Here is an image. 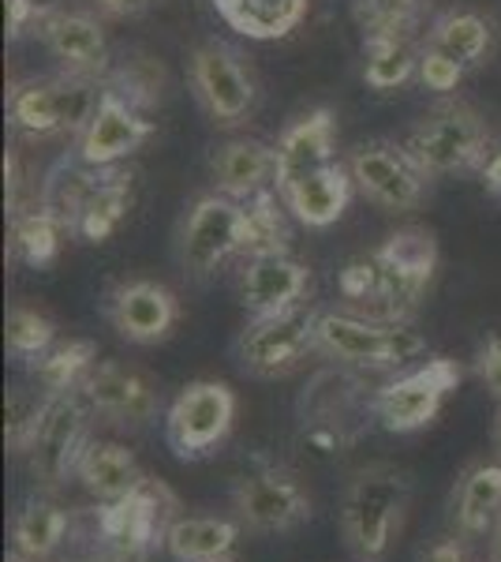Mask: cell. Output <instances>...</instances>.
Here are the masks:
<instances>
[{
	"mask_svg": "<svg viewBox=\"0 0 501 562\" xmlns=\"http://www.w3.org/2000/svg\"><path fill=\"white\" fill-rule=\"evenodd\" d=\"M98 79L87 76H60L53 79H34V83H23L12 90L8 98V116L12 124L26 135H60V132H83L94 116L98 102Z\"/></svg>",
	"mask_w": 501,
	"mask_h": 562,
	"instance_id": "10",
	"label": "cell"
},
{
	"mask_svg": "<svg viewBox=\"0 0 501 562\" xmlns=\"http://www.w3.org/2000/svg\"><path fill=\"white\" fill-rule=\"evenodd\" d=\"M214 12L251 42H281L307 20L311 0H209Z\"/></svg>",
	"mask_w": 501,
	"mask_h": 562,
	"instance_id": "26",
	"label": "cell"
},
{
	"mask_svg": "<svg viewBox=\"0 0 501 562\" xmlns=\"http://www.w3.org/2000/svg\"><path fill=\"white\" fill-rule=\"evenodd\" d=\"M38 34L45 49L60 60L68 76L105 79L109 76V42L105 31L94 15L87 12H64V8H49L38 23Z\"/></svg>",
	"mask_w": 501,
	"mask_h": 562,
	"instance_id": "19",
	"label": "cell"
},
{
	"mask_svg": "<svg viewBox=\"0 0 501 562\" xmlns=\"http://www.w3.org/2000/svg\"><path fill=\"white\" fill-rule=\"evenodd\" d=\"M221 562H229V559H221Z\"/></svg>",
	"mask_w": 501,
	"mask_h": 562,
	"instance_id": "50",
	"label": "cell"
},
{
	"mask_svg": "<svg viewBox=\"0 0 501 562\" xmlns=\"http://www.w3.org/2000/svg\"><path fill=\"white\" fill-rule=\"evenodd\" d=\"M153 135V121L143 116V109H135L127 98L102 90L94 116L83 132H79V161L83 166H116V161L132 158Z\"/></svg>",
	"mask_w": 501,
	"mask_h": 562,
	"instance_id": "18",
	"label": "cell"
},
{
	"mask_svg": "<svg viewBox=\"0 0 501 562\" xmlns=\"http://www.w3.org/2000/svg\"><path fill=\"white\" fill-rule=\"evenodd\" d=\"M79 394L87 397V405L94 416H102L105 424L121 431H139L158 416L161 394L153 386L147 371L124 364V360H98L83 379Z\"/></svg>",
	"mask_w": 501,
	"mask_h": 562,
	"instance_id": "15",
	"label": "cell"
},
{
	"mask_svg": "<svg viewBox=\"0 0 501 562\" xmlns=\"http://www.w3.org/2000/svg\"><path fill=\"white\" fill-rule=\"evenodd\" d=\"M236 390L221 379H195L166 413V442L180 461H203L232 435Z\"/></svg>",
	"mask_w": 501,
	"mask_h": 562,
	"instance_id": "9",
	"label": "cell"
},
{
	"mask_svg": "<svg viewBox=\"0 0 501 562\" xmlns=\"http://www.w3.org/2000/svg\"><path fill=\"white\" fill-rule=\"evenodd\" d=\"M408 158L419 166V173L431 177H453L482 169L490 158V128L487 121L468 102H442L434 105L423 121L408 132L400 143Z\"/></svg>",
	"mask_w": 501,
	"mask_h": 562,
	"instance_id": "3",
	"label": "cell"
},
{
	"mask_svg": "<svg viewBox=\"0 0 501 562\" xmlns=\"http://www.w3.org/2000/svg\"><path fill=\"white\" fill-rule=\"evenodd\" d=\"M378 289H382V267H378V256H360L352 259L349 267L341 270V296L349 301L352 307H375L378 301Z\"/></svg>",
	"mask_w": 501,
	"mask_h": 562,
	"instance_id": "39",
	"label": "cell"
},
{
	"mask_svg": "<svg viewBox=\"0 0 501 562\" xmlns=\"http://www.w3.org/2000/svg\"><path fill=\"white\" fill-rule=\"evenodd\" d=\"M273 150H277V184L273 188H285L288 180L307 177V173H315V169L337 161L333 158L337 154L333 109L318 105V109H311V113L296 116V121L277 135Z\"/></svg>",
	"mask_w": 501,
	"mask_h": 562,
	"instance_id": "23",
	"label": "cell"
},
{
	"mask_svg": "<svg viewBox=\"0 0 501 562\" xmlns=\"http://www.w3.org/2000/svg\"><path fill=\"white\" fill-rule=\"evenodd\" d=\"M209 173L221 195L251 199L277 184V150L262 139H232L214 154Z\"/></svg>",
	"mask_w": 501,
	"mask_h": 562,
	"instance_id": "24",
	"label": "cell"
},
{
	"mask_svg": "<svg viewBox=\"0 0 501 562\" xmlns=\"http://www.w3.org/2000/svg\"><path fill=\"white\" fill-rule=\"evenodd\" d=\"M423 4H426V0H423Z\"/></svg>",
	"mask_w": 501,
	"mask_h": 562,
	"instance_id": "51",
	"label": "cell"
},
{
	"mask_svg": "<svg viewBox=\"0 0 501 562\" xmlns=\"http://www.w3.org/2000/svg\"><path fill=\"white\" fill-rule=\"evenodd\" d=\"M412 480L405 469L371 465L352 476L341 498V537L355 562H382L405 529Z\"/></svg>",
	"mask_w": 501,
	"mask_h": 562,
	"instance_id": "2",
	"label": "cell"
},
{
	"mask_svg": "<svg viewBox=\"0 0 501 562\" xmlns=\"http://www.w3.org/2000/svg\"><path fill=\"white\" fill-rule=\"evenodd\" d=\"M479 177H482V184H487V192L501 195V143L490 150V158H487V166L479 169Z\"/></svg>",
	"mask_w": 501,
	"mask_h": 562,
	"instance_id": "45",
	"label": "cell"
},
{
	"mask_svg": "<svg viewBox=\"0 0 501 562\" xmlns=\"http://www.w3.org/2000/svg\"><path fill=\"white\" fill-rule=\"evenodd\" d=\"M49 12V8H42L38 0H4V15H8V38H20L26 34V26H38L42 15Z\"/></svg>",
	"mask_w": 501,
	"mask_h": 562,
	"instance_id": "41",
	"label": "cell"
},
{
	"mask_svg": "<svg viewBox=\"0 0 501 562\" xmlns=\"http://www.w3.org/2000/svg\"><path fill=\"white\" fill-rule=\"evenodd\" d=\"M464 65H457L453 57H445V53L431 49V45H419V83L426 90H434V94H449V90L460 87L464 79Z\"/></svg>",
	"mask_w": 501,
	"mask_h": 562,
	"instance_id": "40",
	"label": "cell"
},
{
	"mask_svg": "<svg viewBox=\"0 0 501 562\" xmlns=\"http://www.w3.org/2000/svg\"><path fill=\"white\" fill-rule=\"evenodd\" d=\"M45 409H49V394L45 390H26V386H12L4 397V439L12 454H26L38 435V424Z\"/></svg>",
	"mask_w": 501,
	"mask_h": 562,
	"instance_id": "37",
	"label": "cell"
},
{
	"mask_svg": "<svg viewBox=\"0 0 501 562\" xmlns=\"http://www.w3.org/2000/svg\"><path fill=\"white\" fill-rule=\"evenodd\" d=\"M98 364V346L90 338H68L31 360V371L45 394H71L83 386L90 368Z\"/></svg>",
	"mask_w": 501,
	"mask_h": 562,
	"instance_id": "31",
	"label": "cell"
},
{
	"mask_svg": "<svg viewBox=\"0 0 501 562\" xmlns=\"http://www.w3.org/2000/svg\"><path fill=\"white\" fill-rule=\"evenodd\" d=\"M153 0H94L98 12L113 15V20H127V15H143Z\"/></svg>",
	"mask_w": 501,
	"mask_h": 562,
	"instance_id": "44",
	"label": "cell"
},
{
	"mask_svg": "<svg viewBox=\"0 0 501 562\" xmlns=\"http://www.w3.org/2000/svg\"><path fill=\"white\" fill-rule=\"evenodd\" d=\"M375 256L382 267V289L367 315L378 323H408L419 312L434 270H439V240L423 225H405V229L389 233Z\"/></svg>",
	"mask_w": 501,
	"mask_h": 562,
	"instance_id": "5",
	"label": "cell"
},
{
	"mask_svg": "<svg viewBox=\"0 0 501 562\" xmlns=\"http://www.w3.org/2000/svg\"><path fill=\"white\" fill-rule=\"evenodd\" d=\"M352 192H355V180H352L349 161H330V166L277 188L285 211L293 214L299 225H307V229H330L333 222H341L352 203Z\"/></svg>",
	"mask_w": 501,
	"mask_h": 562,
	"instance_id": "21",
	"label": "cell"
},
{
	"mask_svg": "<svg viewBox=\"0 0 501 562\" xmlns=\"http://www.w3.org/2000/svg\"><path fill=\"white\" fill-rule=\"evenodd\" d=\"M191 90L217 128H236L254 109L251 71L225 42H206L191 53Z\"/></svg>",
	"mask_w": 501,
	"mask_h": 562,
	"instance_id": "14",
	"label": "cell"
},
{
	"mask_svg": "<svg viewBox=\"0 0 501 562\" xmlns=\"http://www.w3.org/2000/svg\"><path fill=\"white\" fill-rule=\"evenodd\" d=\"M281 195L273 192H259L251 199H243V211H248V251L243 256H273V251H288V222L285 211H281Z\"/></svg>",
	"mask_w": 501,
	"mask_h": 562,
	"instance_id": "34",
	"label": "cell"
},
{
	"mask_svg": "<svg viewBox=\"0 0 501 562\" xmlns=\"http://www.w3.org/2000/svg\"><path fill=\"white\" fill-rule=\"evenodd\" d=\"M476 371L490 394L501 402V338H487V346H482L476 357Z\"/></svg>",
	"mask_w": 501,
	"mask_h": 562,
	"instance_id": "42",
	"label": "cell"
},
{
	"mask_svg": "<svg viewBox=\"0 0 501 562\" xmlns=\"http://www.w3.org/2000/svg\"><path fill=\"white\" fill-rule=\"evenodd\" d=\"M419 562H471V559H468V548H464V540H457V537H434L423 551H419Z\"/></svg>",
	"mask_w": 501,
	"mask_h": 562,
	"instance_id": "43",
	"label": "cell"
},
{
	"mask_svg": "<svg viewBox=\"0 0 501 562\" xmlns=\"http://www.w3.org/2000/svg\"><path fill=\"white\" fill-rule=\"evenodd\" d=\"M318 315L311 304H296L273 315H251L236 338V364L254 379H285L318 352Z\"/></svg>",
	"mask_w": 501,
	"mask_h": 562,
	"instance_id": "7",
	"label": "cell"
},
{
	"mask_svg": "<svg viewBox=\"0 0 501 562\" xmlns=\"http://www.w3.org/2000/svg\"><path fill=\"white\" fill-rule=\"evenodd\" d=\"M423 0H352V15L363 38H415Z\"/></svg>",
	"mask_w": 501,
	"mask_h": 562,
	"instance_id": "35",
	"label": "cell"
},
{
	"mask_svg": "<svg viewBox=\"0 0 501 562\" xmlns=\"http://www.w3.org/2000/svg\"><path fill=\"white\" fill-rule=\"evenodd\" d=\"M352 180L371 203L386 206V211H415L423 203L426 177L419 173V166L408 158L405 147L397 143H360L349 158Z\"/></svg>",
	"mask_w": 501,
	"mask_h": 562,
	"instance_id": "17",
	"label": "cell"
},
{
	"mask_svg": "<svg viewBox=\"0 0 501 562\" xmlns=\"http://www.w3.org/2000/svg\"><path fill=\"white\" fill-rule=\"evenodd\" d=\"M79 484L87 487V495L94 503H116V498L132 495L135 487L147 480V473L139 469V461L121 442H90L83 461H79Z\"/></svg>",
	"mask_w": 501,
	"mask_h": 562,
	"instance_id": "27",
	"label": "cell"
},
{
	"mask_svg": "<svg viewBox=\"0 0 501 562\" xmlns=\"http://www.w3.org/2000/svg\"><path fill=\"white\" fill-rule=\"evenodd\" d=\"M318 352L337 360L344 368L363 371H389L405 368L426 352V338L412 330L408 323H378L360 319L344 312H322L318 315Z\"/></svg>",
	"mask_w": 501,
	"mask_h": 562,
	"instance_id": "4",
	"label": "cell"
},
{
	"mask_svg": "<svg viewBox=\"0 0 501 562\" xmlns=\"http://www.w3.org/2000/svg\"><path fill=\"white\" fill-rule=\"evenodd\" d=\"M426 45L453 57L464 68H476L487 60L490 45H494V23L487 15L471 12V8H453V12H445L431 23Z\"/></svg>",
	"mask_w": 501,
	"mask_h": 562,
	"instance_id": "29",
	"label": "cell"
},
{
	"mask_svg": "<svg viewBox=\"0 0 501 562\" xmlns=\"http://www.w3.org/2000/svg\"><path fill=\"white\" fill-rule=\"evenodd\" d=\"M4 341H8V352L15 360H38L45 349L57 346V323L49 315H42L38 307L31 304H15L8 312V326H4Z\"/></svg>",
	"mask_w": 501,
	"mask_h": 562,
	"instance_id": "36",
	"label": "cell"
},
{
	"mask_svg": "<svg viewBox=\"0 0 501 562\" xmlns=\"http://www.w3.org/2000/svg\"><path fill=\"white\" fill-rule=\"evenodd\" d=\"M501 521V465L479 461L453 487V525L460 537H487Z\"/></svg>",
	"mask_w": 501,
	"mask_h": 562,
	"instance_id": "25",
	"label": "cell"
},
{
	"mask_svg": "<svg viewBox=\"0 0 501 562\" xmlns=\"http://www.w3.org/2000/svg\"><path fill=\"white\" fill-rule=\"evenodd\" d=\"M12 540L15 551L26 559H53L71 540V514L64 510L57 498H49V492H38L34 498H26L23 510L15 514Z\"/></svg>",
	"mask_w": 501,
	"mask_h": 562,
	"instance_id": "28",
	"label": "cell"
},
{
	"mask_svg": "<svg viewBox=\"0 0 501 562\" xmlns=\"http://www.w3.org/2000/svg\"><path fill=\"white\" fill-rule=\"evenodd\" d=\"M105 90L127 98L135 109H150V105L161 102V90H166V68L150 57H132V60H124L116 71H109Z\"/></svg>",
	"mask_w": 501,
	"mask_h": 562,
	"instance_id": "38",
	"label": "cell"
},
{
	"mask_svg": "<svg viewBox=\"0 0 501 562\" xmlns=\"http://www.w3.org/2000/svg\"><path fill=\"white\" fill-rule=\"evenodd\" d=\"M307 285H311V270L288 251L251 256L240 270V304L251 315L285 312L307 301Z\"/></svg>",
	"mask_w": 501,
	"mask_h": 562,
	"instance_id": "20",
	"label": "cell"
},
{
	"mask_svg": "<svg viewBox=\"0 0 501 562\" xmlns=\"http://www.w3.org/2000/svg\"><path fill=\"white\" fill-rule=\"evenodd\" d=\"M132 211V173L116 166H90L76 211H71V237L87 244H105L124 225Z\"/></svg>",
	"mask_w": 501,
	"mask_h": 562,
	"instance_id": "22",
	"label": "cell"
},
{
	"mask_svg": "<svg viewBox=\"0 0 501 562\" xmlns=\"http://www.w3.org/2000/svg\"><path fill=\"white\" fill-rule=\"evenodd\" d=\"M105 319L132 346H161L180 323V301L169 285L150 278L116 281L105 293Z\"/></svg>",
	"mask_w": 501,
	"mask_h": 562,
	"instance_id": "16",
	"label": "cell"
},
{
	"mask_svg": "<svg viewBox=\"0 0 501 562\" xmlns=\"http://www.w3.org/2000/svg\"><path fill=\"white\" fill-rule=\"evenodd\" d=\"M464 371L457 360L434 357L423 368H412L405 375H397L394 383L375 390V420L378 428L389 435H412L423 431L426 424L439 420L445 397L460 386Z\"/></svg>",
	"mask_w": 501,
	"mask_h": 562,
	"instance_id": "12",
	"label": "cell"
},
{
	"mask_svg": "<svg viewBox=\"0 0 501 562\" xmlns=\"http://www.w3.org/2000/svg\"><path fill=\"white\" fill-rule=\"evenodd\" d=\"M248 251V211L243 199L209 192L191 203L177 233V262L187 278L203 281L217 274L232 256Z\"/></svg>",
	"mask_w": 501,
	"mask_h": 562,
	"instance_id": "6",
	"label": "cell"
},
{
	"mask_svg": "<svg viewBox=\"0 0 501 562\" xmlns=\"http://www.w3.org/2000/svg\"><path fill=\"white\" fill-rule=\"evenodd\" d=\"M68 222L49 203H38L34 211H15L12 217V251L31 267H49L60 256V244Z\"/></svg>",
	"mask_w": 501,
	"mask_h": 562,
	"instance_id": "32",
	"label": "cell"
},
{
	"mask_svg": "<svg viewBox=\"0 0 501 562\" xmlns=\"http://www.w3.org/2000/svg\"><path fill=\"white\" fill-rule=\"evenodd\" d=\"M8 562H34V559H26V555H20V551H15V555H8Z\"/></svg>",
	"mask_w": 501,
	"mask_h": 562,
	"instance_id": "47",
	"label": "cell"
},
{
	"mask_svg": "<svg viewBox=\"0 0 501 562\" xmlns=\"http://www.w3.org/2000/svg\"><path fill=\"white\" fill-rule=\"evenodd\" d=\"M38 4H42V8H57V4H53V0H38Z\"/></svg>",
	"mask_w": 501,
	"mask_h": 562,
	"instance_id": "48",
	"label": "cell"
},
{
	"mask_svg": "<svg viewBox=\"0 0 501 562\" xmlns=\"http://www.w3.org/2000/svg\"><path fill=\"white\" fill-rule=\"evenodd\" d=\"M240 525L229 518H177L166 532V551L177 562H221L232 555Z\"/></svg>",
	"mask_w": 501,
	"mask_h": 562,
	"instance_id": "30",
	"label": "cell"
},
{
	"mask_svg": "<svg viewBox=\"0 0 501 562\" xmlns=\"http://www.w3.org/2000/svg\"><path fill=\"white\" fill-rule=\"evenodd\" d=\"M177 510L180 498L153 476L116 503H98L90 518V562H150L153 548H166Z\"/></svg>",
	"mask_w": 501,
	"mask_h": 562,
	"instance_id": "1",
	"label": "cell"
},
{
	"mask_svg": "<svg viewBox=\"0 0 501 562\" xmlns=\"http://www.w3.org/2000/svg\"><path fill=\"white\" fill-rule=\"evenodd\" d=\"M232 510L240 525L262 537H281V532H296L299 525L311 521L315 506L311 495L288 469H254L232 484Z\"/></svg>",
	"mask_w": 501,
	"mask_h": 562,
	"instance_id": "13",
	"label": "cell"
},
{
	"mask_svg": "<svg viewBox=\"0 0 501 562\" xmlns=\"http://www.w3.org/2000/svg\"><path fill=\"white\" fill-rule=\"evenodd\" d=\"M299 420L311 442L341 450L363 431V424L375 420V394H367L344 364L337 371H318L299 397Z\"/></svg>",
	"mask_w": 501,
	"mask_h": 562,
	"instance_id": "11",
	"label": "cell"
},
{
	"mask_svg": "<svg viewBox=\"0 0 501 562\" xmlns=\"http://www.w3.org/2000/svg\"><path fill=\"white\" fill-rule=\"evenodd\" d=\"M90 416L94 409L79 390L71 394H49V409H45L38 435H34L31 450H26V469H31L38 492H60L64 480L79 473L90 439Z\"/></svg>",
	"mask_w": 501,
	"mask_h": 562,
	"instance_id": "8",
	"label": "cell"
},
{
	"mask_svg": "<svg viewBox=\"0 0 501 562\" xmlns=\"http://www.w3.org/2000/svg\"><path fill=\"white\" fill-rule=\"evenodd\" d=\"M498 454H501V424H498Z\"/></svg>",
	"mask_w": 501,
	"mask_h": 562,
	"instance_id": "49",
	"label": "cell"
},
{
	"mask_svg": "<svg viewBox=\"0 0 501 562\" xmlns=\"http://www.w3.org/2000/svg\"><path fill=\"white\" fill-rule=\"evenodd\" d=\"M419 71L415 38H363V79L375 90H397Z\"/></svg>",
	"mask_w": 501,
	"mask_h": 562,
	"instance_id": "33",
	"label": "cell"
},
{
	"mask_svg": "<svg viewBox=\"0 0 501 562\" xmlns=\"http://www.w3.org/2000/svg\"><path fill=\"white\" fill-rule=\"evenodd\" d=\"M487 562H501V521L494 525V532H490V555Z\"/></svg>",
	"mask_w": 501,
	"mask_h": 562,
	"instance_id": "46",
	"label": "cell"
}]
</instances>
